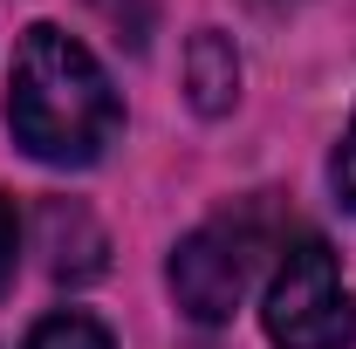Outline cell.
Wrapping results in <instances>:
<instances>
[{
    "instance_id": "cell-7",
    "label": "cell",
    "mask_w": 356,
    "mask_h": 349,
    "mask_svg": "<svg viewBox=\"0 0 356 349\" xmlns=\"http://www.w3.org/2000/svg\"><path fill=\"white\" fill-rule=\"evenodd\" d=\"M7 281H14V206L0 199V295H7Z\"/></svg>"
},
{
    "instance_id": "cell-6",
    "label": "cell",
    "mask_w": 356,
    "mask_h": 349,
    "mask_svg": "<svg viewBox=\"0 0 356 349\" xmlns=\"http://www.w3.org/2000/svg\"><path fill=\"white\" fill-rule=\"evenodd\" d=\"M329 178H336V199H343V206L356 213V117H350V137H343V151H336Z\"/></svg>"
},
{
    "instance_id": "cell-3",
    "label": "cell",
    "mask_w": 356,
    "mask_h": 349,
    "mask_svg": "<svg viewBox=\"0 0 356 349\" xmlns=\"http://www.w3.org/2000/svg\"><path fill=\"white\" fill-rule=\"evenodd\" d=\"M261 322H267V343L274 349H350L356 343V308H350L343 274H336L329 240L302 233L281 254L274 281H267Z\"/></svg>"
},
{
    "instance_id": "cell-4",
    "label": "cell",
    "mask_w": 356,
    "mask_h": 349,
    "mask_svg": "<svg viewBox=\"0 0 356 349\" xmlns=\"http://www.w3.org/2000/svg\"><path fill=\"white\" fill-rule=\"evenodd\" d=\"M185 103L199 117H226L240 103V48L220 28H199L185 42Z\"/></svg>"
},
{
    "instance_id": "cell-5",
    "label": "cell",
    "mask_w": 356,
    "mask_h": 349,
    "mask_svg": "<svg viewBox=\"0 0 356 349\" xmlns=\"http://www.w3.org/2000/svg\"><path fill=\"white\" fill-rule=\"evenodd\" d=\"M28 349H117V343H110V329H103L96 315H83V308H62V315L35 322Z\"/></svg>"
},
{
    "instance_id": "cell-1",
    "label": "cell",
    "mask_w": 356,
    "mask_h": 349,
    "mask_svg": "<svg viewBox=\"0 0 356 349\" xmlns=\"http://www.w3.org/2000/svg\"><path fill=\"white\" fill-rule=\"evenodd\" d=\"M7 131L35 165H62V172H83L117 144L124 103L103 76V62L69 28L35 21L21 35L14 69H7Z\"/></svg>"
},
{
    "instance_id": "cell-2",
    "label": "cell",
    "mask_w": 356,
    "mask_h": 349,
    "mask_svg": "<svg viewBox=\"0 0 356 349\" xmlns=\"http://www.w3.org/2000/svg\"><path fill=\"white\" fill-rule=\"evenodd\" d=\"M267 254H274V213H267V199L226 206V213H213L206 226H192L172 247V267H165L172 302L192 322L220 329V322H233V308L247 302V288H254Z\"/></svg>"
}]
</instances>
